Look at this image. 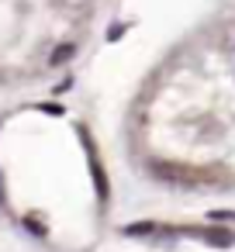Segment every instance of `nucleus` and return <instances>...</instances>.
<instances>
[{
  "instance_id": "obj_1",
  "label": "nucleus",
  "mask_w": 235,
  "mask_h": 252,
  "mask_svg": "<svg viewBox=\"0 0 235 252\" xmlns=\"http://www.w3.org/2000/svg\"><path fill=\"white\" fill-rule=\"evenodd\" d=\"M0 200H4V193H0Z\"/></svg>"
}]
</instances>
